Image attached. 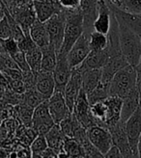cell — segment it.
Returning <instances> with one entry per match:
<instances>
[{
  "mask_svg": "<svg viewBox=\"0 0 141 158\" xmlns=\"http://www.w3.org/2000/svg\"><path fill=\"white\" fill-rule=\"evenodd\" d=\"M119 44L122 55L128 65L136 67L141 60V39L136 33L118 23Z\"/></svg>",
  "mask_w": 141,
  "mask_h": 158,
  "instance_id": "6da1fadb",
  "label": "cell"
},
{
  "mask_svg": "<svg viewBox=\"0 0 141 158\" xmlns=\"http://www.w3.org/2000/svg\"><path fill=\"white\" fill-rule=\"evenodd\" d=\"M136 89V73L134 67L125 66L117 72L109 82V96L124 98Z\"/></svg>",
  "mask_w": 141,
  "mask_h": 158,
  "instance_id": "7a4b0ae2",
  "label": "cell"
},
{
  "mask_svg": "<svg viewBox=\"0 0 141 158\" xmlns=\"http://www.w3.org/2000/svg\"><path fill=\"white\" fill-rule=\"evenodd\" d=\"M65 14H66V22H65L64 39L58 53H63L67 55V53L72 48L74 44L77 41V39L83 34L84 28H83V15L80 11V8L74 11L65 10Z\"/></svg>",
  "mask_w": 141,
  "mask_h": 158,
  "instance_id": "3957f363",
  "label": "cell"
},
{
  "mask_svg": "<svg viewBox=\"0 0 141 158\" xmlns=\"http://www.w3.org/2000/svg\"><path fill=\"white\" fill-rule=\"evenodd\" d=\"M65 22H66V14L65 9L53 15L50 19L45 22V25L49 36L50 44L59 52L62 43L64 39V31H65Z\"/></svg>",
  "mask_w": 141,
  "mask_h": 158,
  "instance_id": "277c9868",
  "label": "cell"
},
{
  "mask_svg": "<svg viewBox=\"0 0 141 158\" xmlns=\"http://www.w3.org/2000/svg\"><path fill=\"white\" fill-rule=\"evenodd\" d=\"M72 113L76 118V120L79 122V123L86 129H88L91 126L97 125L96 121L94 120L91 114L90 103L83 89H81L79 94H78Z\"/></svg>",
  "mask_w": 141,
  "mask_h": 158,
  "instance_id": "5b68a950",
  "label": "cell"
},
{
  "mask_svg": "<svg viewBox=\"0 0 141 158\" xmlns=\"http://www.w3.org/2000/svg\"><path fill=\"white\" fill-rule=\"evenodd\" d=\"M54 124L55 123L49 111L48 101L45 100L34 109L31 127L36 131L38 135H45Z\"/></svg>",
  "mask_w": 141,
  "mask_h": 158,
  "instance_id": "8992f818",
  "label": "cell"
},
{
  "mask_svg": "<svg viewBox=\"0 0 141 158\" xmlns=\"http://www.w3.org/2000/svg\"><path fill=\"white\" fill-rule=\"evenodd\" d=\"M90 51L89 36L83 33L67 53V61L70 68L72 69L77 68L88 56Z\"/></svg>",
  "mask_w": 141,
  "mask_h": 158,
  "instance_id": "52a82bcc",
  "label": "cell"
},
{
  "mask_svg": "<svg viewBox=\"0 0 141 158\" xmlns=\"http://www.w3.org/2000/svg\"><path fill=\"white\" fill-rule=\"evenodd\" d=\"M86 130L89 142L103 154L113 146L111 134L108 129L99 125H94Z\"/></svg>",
  "mask_w": 141,
  "mask_h": 158,
  "instance_id": "ba28073f",
  "label": "cell"
},
{
  "mask_svg": "<svg viewBox=\"0 0 141 158\" xmlns=\"http://www.w3.org/2000/svg\"><path fill=\"white\" fill-rule=\"evenodd\" d=\"M9 12L13 15V18L15 19V21L19 24L24 35H29L30 27L37 20V17L32 2L30 1L25 5L15 7Z\"/></svg>",
  "mask_w": 141,
  "mask_h": 158,
  "instance_id": "9c48e42d",
  "label": "cell"
},
{
  "mask_svg": "<svg viewBox=\"0 0 141 158\" xmlns=\"http://www.w3.org/2000/svg\"><path fill=\"white\" fill-rule=\"evenodd\" d=\"M125 130L132 153L137 155V143L141 134V103L125 123Z\"/></svg>",
  "mask_w": 141,
  "mask_h": 158,
  "instance_id": "30bf717a",
  "label": "cell"
},
{
  "mask_svg": "<svg viewBox=\"0 0 141 158\" xmlns=\"http://www.w3.org/2000/svg\"><path fill=\"white\" fill-rule=\"evenodd\" d=\"M46 101H48L49 114L54 123L59 124L62 121L72 114L66 104L63 93L55 91Z\"/></svg>",
  "mask_w": 141,
  "mask_h": 158,
  "instance_id": "8fae6325",
  "label": "cell"
},
{
  "mask_svg": "<svg viewBox=\"0 0 141 158\" xmlns=\"http://www.w3.org/2000/svg\"><path fill=\"white\" fill-rule=\"evenodd\" d=\"M53 79L55 82V91L64 93L65 87L72 75V69L67 61V55L63 53L57 54L56 66L52 72Z\"/></svg>",
  "mask_w": 141,
  "mask_h": 158,
  "instance_id": "7c38bea8",
  "label": "cell"
},
{
  "mask_svg": "<svg viewBox=\"0 0 141 158\" xmlns=\"http://www.w3.org/2000/svg\"><path fill=\"white\" fill-rule=\"evenodd\" d=\"M82 89V77L81 73L76 69H72V75H70L69 81L64 90V98L66 104L70 112H73L75 102L78 97L80 90Z\"/></svg>",
  "mask_w": 141,
  "mask_h": 158,
  "instance_id": "4fadbf2b",
  "label": "cell"
},
{
  "mask_svg": "<svg viewBox=\"0 0 141 158\" xmlns=\"http://www.w3.org/2000/svg\"><path fill=\"white\" fill-rule=\"evenodd\" d=\"M108 130L111 134L113 145L119 148V151L123 154L124 158H132L135 155H136L132 153L130 149L126 130H125V123L120 121L116 125L109 128Z\"/></svg>",
  "mask_w": 141,
  "mask_h": 158,
  "instance_id": "5bb4252c",
  "label": "cell"
},
{
  "mask_svg": "<svg viewBox=\"0 0 141 158\" xmlns=\"http://www.w3.org/2000/svg\"><path fill=\"white\" fill-rule=\"evenodd\" d=\"M109 8L115 17L116 20L120 24L126 26L132 32L141 36V14H131L118 9L117 7L109 5Z\"/></svg>",
  "mask_w": 141,
  "mask_h": 158,
  "instance_id": "9a60e30c",
  "label": "cell"
},
{
  "mask_svg": "<svg viewBox=\"0 0 141 158\" xmlns=\"http://www.w3.org/2000/svg\"><path fill=\"white\" fill-rule=\"evenodd\" d=\"M111 15L112 12L107 3L105 0H98V14L93 24L94 31L107 35L110 29Z\"/></svg>",
  "mask_w": 141,
  "mask_h": 158,
  "instance_id": "2e32d148",
  "label": "cell"
},
{
  "mask_svg": "<svg viewBox=\"0 0 141 158\" xmlns=\"http://www.w3.org/2000/svg\"><path fill=\"white\" fill-rule=\"evenodd\" d=\"M80 11L83 15V33L89 36L94 31L93 24L98 14V0H81Z\"/></svg>",
  "mask_w": 141,
  "mask_h": 158,
  "instance_id": "e0dca14e",
  "label": "cell"
},
{
  "mask_svg": "<svg viewBox=\"0 0 141 158\" xmlns=\"http://www.w3.org/2000/svg\"><path fill=\"white\" fill-rule=\"evenodd\" d=\"M122 102V98L118 97L109 96L105 99V103L107 107V115L105 123V128H111L121 121Z\"/></svg>",
  "mask_w": 141,
  "mask_h": 158,
  "instance_id": "ac0fdd59",
  "label": "cell"
},
{
  "mask_svg": "<svg viewBox=\"0 0 141 158\" xmlns=\"http://www.w3.org/2000/svg\"><path fill=\"white\" fill-rule=\"evenodd\" d=\"M107 58L108 55L106 48L104 50H91L86 59L75 69H76L79 73H82L84 70L88 69H103Z\"/></svg>",
  "mask_w": 141,
  "mask_h": 158,
  "instance_id": "d6986e66",
  "label": "cell"
},
{
  "mask_svg": "<svg viewBox=\"0 0 141 158\" xmlns=\"http://www.w3.org/2000/svg\"><path fill=\"white\" fill-rule=\"evenodd\" d=\"M35 88L45 100H48L55 92V82H54L52 73H38L36 74Z\"/></svg>",
  "mask_w": 141,
  "mask_h": 158,
  "instance_id": "ffe728a7",
  "label": "cell"
},
{
  "mask_svg": "<svg viewBox=\"0 0 141 158\" xmlns=\"http://www.w3.org/2000/svg\"><path fill=\"white\" fill-rule=\"evenodd\" d=\"M122 109H121V122L126 123L128 118L135 113V110L140 105V98L137 88L129 94L127 97L122 98Z\"/></svg>",
  "mask_w": 141,
  "mask_h": 158,
  "instance_id": "44dd1931",
  "label": "cell"
},
{
  "mask_svg": "<svg viewBox=\"0 0 141 158\" xmlns=\"http://www.w3.org/2000/svg\"><path fill=\"white\" fill-rule=\"evenodd\" d=\"M29 35L36 45L40 48H43L45 46L50 44L49 43V36L48 31H46L45 22H41L40 20H36L32 26L30 27Z\"/></svg>",
  "mask_w": 141,
  "mask_h": 158,
  "instance_id": "7402d4cb",
  "label": "cell"
},
{
  "mask_svg": "<svg viewBox=\"0 0 141 158\" xmlns=\"http://www.w3.org/2000/svg\"><path fill=\"white\" fill-rule=\"evenodd\" d=\"M80 73L82 77V89L86 94L96 89L101 82V69L84 70Z\"/></svg>",
  "mask_w": 141,
  "mask_h": 158,
  "instance_id": "603a6c76",
  "label": "cell"
},
{
  "mask_svg": "<svg viewBox=\"0 0 141 158\" xmlns=\"http://www.w3.org/2000/svg\"><path fill=\"white\" fill-rule=\"evenodd\" d=\"M46 143L49 148L53 149L56 153L62 151L63 148V143L65 140V135L61 131L59 124L55 123L52 127L49 130V132L45 135Z\"/></svg>",
  "mask_w": 141,
  "mask_h": 158,
  "instance_id": "cb8c5ba5",
  "label": "cell"
},
{
  "mask_svg": "<svg viewBox=\"0 0 141 158\" xmlns=\"http://www.w3.org/2000/svg\"><path fill=\"white\" fill-rule=\"evenodd\" d=\"M42 50V62H41V70L44 73H52L57 62L58 52L51 44L45 46Z\"/></svg>",
  "mask_w": 141,
  "mask_h": 158,
  "instance_id": "d4e9b609",
  "label": "cell"
},
{
  "mask_svg": "<svg viewBox=\"0 0 141 158\" xmlns=\"http://www.w3.org/2000/svg\"><path fill=\"white\" fill-rule=\"evenodd\" d=\"M27 64L33 73L37 74L41 70V62H42V50L37 45L33 48L24 53Z\"/></svg>",
  "mask_w": 141,
  "mask_h": 158,
  "instance_id": "484cf974",
  "label": "cell"
},
{
  "mask_svg": "<svg viewBox=\"0 0 141 158\" xmlns=\"http://www.w3.org/2000/svg\"><path fill=\"white\" fill-rule=\"evenodd\" d=\"M34 109L29 107L24 103H19L15 105L14 108V112L19 118V121L25 127H31L32 126V117H33Z\"/></svg>",
  "mask_w": 141,
  "mask_h": 158,
  "instance_id": "4316f807",
  "label": "cell"
},
{
  "mask_svg": "<svg viewBox=\"0 0 141 158\" xmlns=\"http://www.w3.org/2000/svg\"><path fill=\"white\" fill-rule=\"evenodd\" d=\"M45 100V98L36 90V88H31L27 89L24 92V94H22V99L20 103H24L29 107L35 109L39 104H41Z\"/></svg>",
  "mask_w": 141,
  "mask_h": 158,
  "instance_id": "83f0119b",
  "label": "cell"
},
{
  "mask_svg": "<svg viewBox=\"0 0 141 158\" xmlns=\"http://www.w3.org/2000/svg\"><path fill=\"white\" fill-rule=\"evenodd\" d=\"M59 126H60L61 131L63 132V134L66 137L73 138L74 133L79 126H81V124L72 113L68 118H66L65 120H63L59 123Z\"/></svg>",
  "mask_w": 141,
  "mask_h": 158,
  "instance_id": "f1b7e54d",
  "label": "cell"
},
{
  "mask_svg": "<svg viewBox=\"0 0 141 158\" xmlns=\"http://www.w3.org/2000/svg\"><path fill=\"white\" fill-rule=\"evenodd\" d=\"M107 35L93 31L89 35V45L91 50H104L107 47Z\"/></svg>",
  "mask_w": 141,
  "mask_h": 158,
  "instance_id": "f546056e",
  "label": "cell"
},
{
  "mask_svg": "<svg viewBox=\"0 0 141 158\" xmlns=\"http://www.w3.org/2000/svg\"><path fill=\"white\" fill-rule=\"evenodd\" d=\"M108 88H109V84H105L103 82H100L96 89H94L90 94H86L89 103L93 104L97 101L105 100L106 98H108L109 97Z\"/></svg>",
  "mask_w": 141,
  "mask_h": 158,
  "instance_id": "4dcf8cb0",
  "label": "cell"
},
{
  "mask_svg": "<svg viewBox=\"0 0 141 158\" xmlns=\"http://www.w3.org/2000/svg\"><path fill=\"white\" fill-rule=\"evenodd\" d=\"M62 149L66 152L70 156V158H77L79 156H82V148L79 143L74 138L65 137L63 148Z\"/></svg>",
  "mask_w": 141,
  "mask_h": 158,
  "instance_id": "1f68e13d",
  "label": "cell"
},
{
  "mask_svg": "<svg viewBox=\"0 0 141 158\" xmlns=\"http://www.w3.org/2000/svg\"><path fill=\"white\" fill-rule=\"evenodd\" d=\"M115 7L128 13L141 14V0H119Z\"/></svg>",
  "mask_w": 141,
  "mask_h": 158,
  "instance_id": "d6a6232c",
  "label": "cell"
},
{
  "mask_svg": "<svg viewBox=\"0 0 141 158\" xmlns=\"http://www.w3.org/2000/svg\"><path fill=\"white\" fill-rule=\"evenodd\" d=\"M48 148L49 146H48V143H46L45 135H37L36 138L31 142V144H30L31 153L42 154Z\"/></svg>",
  "mask_w": 141,
  "mask_h": 158,
  "instance_id": "836d02e7",
  "label": "cell"
},
{
  "mask_svg": "<svg viewBox=\"0 0 141 158\" xmlns=\"http://www.w3.org/2000/svg\"><path fill=\"white\" fill-rule=\"evenodd\" d=\"M82 148V158H104V154L94 147L89 140L80 145Z\"/></svg>",
  "mask_w": 141,
  "mask_h": 158,
  "instance_id": "e575fe53",
  "label": "cell"
},
{
  "mask_svg": "<svg viewBox=\"0 0 141 158\" xmlns=\"http://www.w3.org/2000/svg\"><path fill=\"white\" fill-rule=\"evenodd\" d=\"M7 87L9 89H11L13 92L17 93L19 94H24V92L26 91V87L25 84L22 80H15V79H11V78H7Z\"/></svg>",
  "mask_w": 141,
  "mask_h": 158,
  "instance_id": "d590c367",
  "label": "cell"
},
{
  "mask_svg": "<svg viewBox=\"0 0 141 158\" xmlns=\"http://www.w3.org/2000/svg\"><path fill=\"white\" fill-rule=\"evenodd\" d=\"M14 61L15 62V64L18 65V67L19 68V69L21 72H28V70H31L28 64H27V61L25 58V55L22 51L19 50L17 53H15L14 55L11 56Z\"/></svg>",
  "mask_w": 141,
  "mask_h": 158,
  "instance_id": "8d00e7d4",
  "label": "cell"
},
{
  "mask_svg": "<svg viewBox=\"0 0 141 158\" xmlns=\"http://www.w3.org/2000/svg\"><path fill=\"white\" fill-rule=\"evenodd\" d=\"M3 44L5 52L9 54L10 56H12V55L17 53L19 50L18 42L13 38H8L6 40H3Z\"/></svg>",
  "mask_w": 141,
  "mask_h": 158,
  "instance_id": "74e56055",
  "label": "cell"
},
{
  "mask_svg": "<svg viewBox=\"0 0 141 158\" xmlns=\"http://www.w3.org/2000/svg\"><path fill=\"white\" fill-rule=\"evenodd\" d=\"M19 48L20 51L23 53H25L26 51L30 50L31 48H33L34 46H36V44L33 42V40L31 39L30 35H25V37L23 38L21 41L18 42Z\"/></svg>",
  "mask_w": 141,
  "mask_h": 158,
  "instance_id": "f35d334b",
  "label": "cell"
},
{
  "mask_svg": "<svg viewBox=\"0 0 141 158\" xmlns=\"http://www.w3.org/2000/svg\"><path fill=\"white\" fill-rule=\"evenodd\" d=\"M12 33H11V28L6 17L4 15L3 19L0 20V39L6 40L8 38H11Z\"/></svg>",
  "mask_w": 141,
  "mask_h": 158,
  "instance_id": "ab89813d",
  "label": "cell"
},
{
  "mask_svg": "<svg viewBox=\"0 0 141 158\" xmlns=\"http://www.w3.org/2000/svg\"><path fill=\"white\" fill-rule=\"evenodd\" d=\"M59 3L63 9L74 11L80 8L81 0H59Z\"/></svg>",
  "mask_w": 141,
  "mask_h": 158,
  "instance_id": "60d3db41",
  "label": "cell"
},
{
  "mask_svg": "<svg viewBox=\"0 0 141 158\" xmlns=\"http://www.w3.org/2000/svg\"><path fill=\"white\" fill-rule=\"evenodd\" d=\"M104 158H124L123 154L119 151V148L114 145L104 154Z\"/></svg>",
  "mask_w": 141,
  "mask_h": 158,
  "instance_id": "b9f144b4",
  "label": "cell"
},
{
  "mask_svg": "<svg viewBox=\"0 0 141 158\" xmlns=\"http://www.w3.org/2000/svg\"><path fill=\"white\" fill-rule=\"evenodd\" d=\"M31 0H7V2L5 4L6 8L8 10H12L15 7H19V6H22L25 5L27 3H29Z\"/></svg>",
  "mask_w": 141,
  "mask_h": 158,
  "instance_id": "7bdbcfd3",
  "label": "cell"
},
{
  "mask_svg": "<svg viewBox=\"0 0 141 158\" xmlns=\"http://www.w3.org/2000/svg\"><path fill=\"white\" fill-rule=\"evenodd\" d=\"M135 73H136V88L139 93V98H140V103H141V60L139 64L135 67Z\"/></svg>",
  "mask_w": 141,
  "mask_h": 158,
  "instance_id": "ee69618b",
  "label": "cell"
},
{
  "mask_svg": "<svg viewBox=\"0 0 141 158\" xmlns=\"http://www.w3.org/2000/svg\"><path fill=\"white\" fill-rule=\"evenodd\" d=\"M0 84L7 86V79H6V76L4 75V73L1 72V70H0Z\"/></svg>",
  "mask_w": 141,
  "mask_h": 158,
  "instance_id": "f6af8a7d",
  "label": "cell"
},
{
  "mask_svg": "<svg viewBox=\"0 0 141 158\" xmlns=\"http://www.w3.org/2000/svg\"><path fill=\"white\" fill-rule=\"evenodd\" d=\"M137 155H138V158H141V134L139 136L138 143H137Z\"/></svg>",
  "mask_w": 141,
  "mask_h": 158,
  "instance_id": "bcb514c9",
  "label": "cell"
},
{
  "mask_svg": "<svg viewBox=\"0 0 141 158\" xmlns=\"http://www.w3.org/2000/svg\"><path fill=\"white\" fill-rule=\"evenodd\" d=\"M6 88H7V86L0 84V100L2 99V98H3V96H4V94H5V92H6Z\"/></svg>",
  "mask_w": 141,
  "mask_h": 158,
  "instance_id": "7dc6e473",
  "label": "cell"
},
{
  "mask_svg": "<svg viewBox=\"0 0 141 158\" xmlns=\"http://www.w3.org/2000/svg\"><path fill=\"white\" fill-rule=\"evenodd\" d=\"M105 1L107 4H110V5L115 6V5H117V3L119 2V0H105Z\"/></svg>",
  "mask_w": 141,
  "mask_h": 158,
  "instance_id": "c3c4849f",
  "label": "cell"
},
{
  "mask_svg": "<svg viewBox=\"0 0 141 158\" xmlns=\"http://www.w3.org/2000/svg\"><path fill=\"white\" fill-rule=\"evenodd\" d=\"M3 6H4V4L0 7V20H1L2 19H3V17L5 15V14H4V8H3Z\"/></svg>",
  "mask_w": 141,
  "mask_h": 158,
  "instance_id": "681fc988",
  "label": "cell"
},
{
  "mask_svg": "<svg viewBox=\"0 0 141 158\" xmlns=\"http://www.w3.org/2000/svg\"><path fill=\"white\" fill-rule=\"evenodd\" d=\"M5 52L4 50V44H3V40L0 39V53H3Z\"/></svg>",
  "mask_w": 141,
  "mask_h": 158,
  "instance_id": "f907efd6",
  "label": "cell"
},
{
  "mask_svg": "<svg viewBox=\"0 0 141 158\" xmlns=\"http://www.w3.org/2000/svg\"><path fill=\"white\" fill-rule=\"evenodd\" d=\"M31 158H43V156L39 153H31Z\"/></svg>",
  "mask_w": 141,
  "mask_h": 158,
  "instance_id": "816d5d0a",
  "label": "cell"
},
{
  "mask_svg": "<svg viewBox=\"0 0 141 158\" xmlns=\"http://www.w3.org/2000/svg\"><path fill=\"white\" fill-rule=\"evenodd\" d=\"M1 1H2V2L4 3V5H5V4H6V2H7V0H1Z\"/></svg>",
  "mask_w": 141,
  "mask_h": 158,
  "instance_id": "f5cc1de1",
  "label": "cell"
},
{
  "mask_svg": "<svg viewBox=\"0 0 141 158\" xmlns=\"http://www.w3.org/2000/svg\"><path fill=\"white\" fill-rule=\"evenodd\" d=\"M3 4H4V3H3V2L1 1V0H0V7H1V6H2Z\"/></svg>",
  "mask_w": 141,
  "mask_h": 158,
  "instance_id": "db71d44e",
  "label": "cell"
},
{
  "mask_svg": "<svg viewBox=\"0 0 141 158\" xmlns=\"http://www.w3.org/2000/svg\"><path fill=\"white\" fill-rule=\"evenodd\" d=\"M132 158H138V155H135V156L132 157Z\"/></svg>",
  "mask_w": 141,
  "mask_h": 158,
  "instance_id": "11a10c76",
  "label": "cell"
},
{
  "mask_svg": "<svg viewBox=\"0 0 141 158\" xmlns=\"http://www.w3.org/2000/svg\"><path fill=\"white\" fill-rule=\"evenodd\" d=\"M140 39H141V36H140Z\"/></svg>",
  "mask_w": 141,
  "mask_h": 158,
  "instance_id": "9f6ffc18",
  "label": "cell"
}]
</instances>
